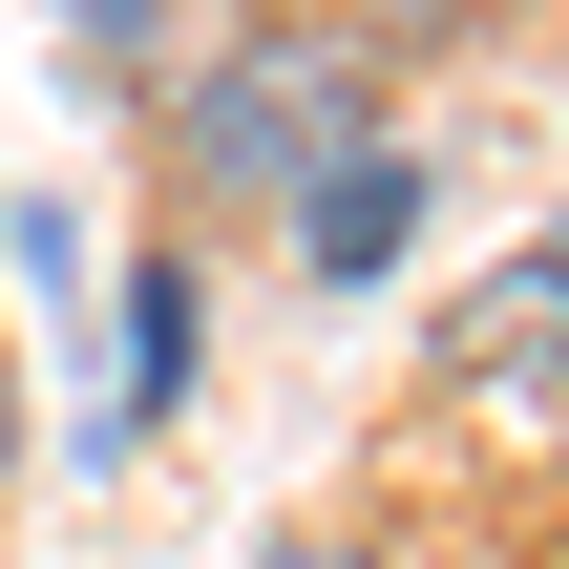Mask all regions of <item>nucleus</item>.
I'll list each match as a JSON object with an SVG mask.
<instances>
[{
    "label": "nucleus",
    "mask_w": 569,
    "mask_h": 569,
    "mask_svg": "<svg viewBox=\"0 0 569 569\" xmlns=\"http://www.w3.org/2000/svg\"><path fill=\"white\" fill-rule=\"evenodd\" d=\"M359 127H401V63H380L338 0H253V21L190 42V84H169L190 211H296V169H338Z\"/></svg>",
    "instance_id": "1"
},
{
    "label": "nucleus",
    "mask_w": 569,
    "mask_h": 569,
    "mask_svg": "<svg viewBox=\"0 0 569 569\" xmlns=\"http://www.w3.org/2000/svg\"><path fill=\"white\" fill-rule=\"evenodd\" d=\"M190 380H211V274H190V253H127V359H106V401H84L63 465H148V443L190 422Z\"/></svg>",
    "instance_id": "2"
},
{
    "label": "nucleus",
    "mask_w": 569,
    "mask_h": 569,
    "mask_svg": "<svg viewBox=\"0 0 569 569\" xmlns=\"http://www.w3.org/2000/svg\"><path fill=\"white\" fill-rule=\"evenodd\" d=\"M274 232H296V296H380V274L422 253V148H401V127H359L338 169H296V211H274Z\"/></svg>",
    "instance_id": "3"
},
{
    "label": "nucleus",
    "mask_w": 569,
    "mask_h": 569,
    "mask_svg": "<svg viewBox=\"0 0 569 569\" xmlns=\"http://www.w3.org/2000/svg\"><path fill=\"white\" fill-rule=\"evenodd\" d=\"M63 63H84V84H106V106H127V84H148V63H169V0H63Z\"/></svg>",
    "instance_id": "4"
},
{
    "label": "nucleus",
    "mask_w": 569,
    "mask_h": 569,
    "mask_svg": "<svg viewBox=\"0 0 569 569\" xmlns=\"http://www.w3.org/2000/svg\"><path fill=\"white\" fill-rule=\"evenodd\" d=\"M0 253H21L42 296H84V211H63V190H21V211H0Z\"/></svg>",
    "instance_id": "5"
},
{
    "label": "nucleus",
    "mask_w": 569,
    "mask_h": 569,
    "mask_svg": "<svg viewBox=\"0 0 569 569\" xmlns=\"http://www.w3.org/2000/svg\"><path fill=\"white\" fill-rule=\"evenodd\" d=\"M253 569H401V549H380V528H274Z\"/></svg>",
    "instance_id": "6"
},
{
    "label": "nucleus",
    "mask_w": 569,
    "mask_h": 569,
    "mask_svg": "<svg viewBox=\"0 0 569 569\" xmlns=\"http://www.w3.org/2000/svg\"><path fill=\"white\" fill-rule=\"evenodd\" d=\"M0 486H21V359H0Z\"/></svg>",
    "instance_id": "7"
}]
</instances>
